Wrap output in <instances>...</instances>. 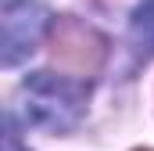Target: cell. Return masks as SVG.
Listing matches in <instances>:
<instances>
[{"label":"cell","instance_id":"cell-5","mask_svg":"<svg viewBox=\"0 0 154 151\" xmlns=\"http://www.w3.org/2000/svg\"><path fill=\"white\" fill-rule=\"evenodd\" d=\"M4 151H25L18 140V130H14V119H7V137H4Z\"/></svg>","mask_w":154,"mask_h":151},{"label":"cell","instance_id":"cell-3","mask_svg":"<svg viewBox=\"0 0 154 151\" xmlns=\"http://www.w3.org/2000/svg\"><path fill=\"white\" fill-rule=\"evenodd\" d=\"M0 22H4V65L14 69L36 50L47 29V7L39 0H4Z\"/></svg>","mask_w":154,"mask_h":151},{"label":"cell","instance_id":"cell-4","mask_svg":"<svg viewBox=\"0 0 154 151\" xmlns=\"http://www.w3.org/2000/svg\"><path fill=\"white\" fill-rule=\"evenodd\" d=\"M129 43H133V54L140 61L154 58V0H140L133 25H129Z\"/></svg>","mask_w":154,"mask_h":151},{"label":"cell","instance_id":"cell-2","mask_svg":"<svg viewBox=\"0 0 154 151\" xmlns=\"http://www.w3.org/2000/svg\"><path fill=\"white\" fill-rule=\"evenodd\" d=\"M108 43L97 29H90L79 18H57L50 29V58L65 76H93L104 61Z\"/></svg>","mask_w":154,"mask_h":151},{"label":"cell","instance_id":"cell-1","mask_svg":"<svg viewBox=\"0 0 154 151\" xmlns=\"http://www.w3.org/2000/svg\"><path fill=\"white\" fill-rule=\"evenodd\" d=\"M90 83L75 76H54V72H32L22 83V115L29 126H43L54 133L72 130L86 112Z\"/></svg>","mask_w":154,"mask_h":151}]
</instances>
